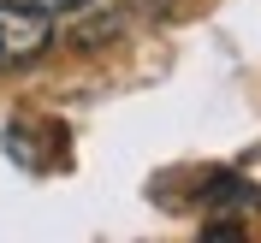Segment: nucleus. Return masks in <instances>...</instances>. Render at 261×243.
Returning <instances> with one entry per match:
<instances>
[{
    "label": "nucleus",
    "instance_id": "f257e3e1",
    "mask_svg": "<svg viewBox=\"0 0 261 243\" xmlns=\"http://www.w3.org/2000/svg\"><path fill=\"white\" fill-rule=\"evenodd\" d=\"M54 48V12L30 0H0V71L42 60Z\"/></svg>",
    "mask_w": 261,
    "mask_h": 243
},
{
    "label": "nucleus",
    "instance_id": "f03ea898",
    "mask_svg": "<svg viewBox=\"0 0 261 243\" xmlns=\"http://www.w3.org/2000/svg\"><path fill=\"white\" fill-rule=\"evenodd\" d=\"M42 6H48V12H89L95 0H42Z\"/></svg>",
    "mask_w": 261,
    "mask_h": 243
}]
</instances>
